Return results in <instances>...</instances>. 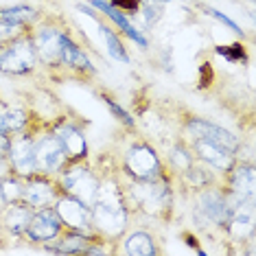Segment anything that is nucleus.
<instances>
[{"instance_id":"f257e3e1","label":"nucleus","mask_w":256,"mask_h":256,"mask_svg":"<svg viewBox=\"0 0 256 256\" xmlns=\"http://www.w3.org/2000/svg\"><path fill=\"white\" fill-rule=\"evenodd\" d=\"M98 173H101V182H98L94 202L90 204L92 228L98 236L118 243L120 236L132 226V212L125 202L123 176L118 171V164H114L112 168L101 164Z\"/></svg>"},{"instance_id":"f03ea898","label":"nucleus","mask_w":256,"mask_h":256,"mask_svg":"<svg viewBox=\"0 0 256 256\" xmlns=\"http://www.w3.org/2000/svg\"><path fill=\"white\" fill-rule=\"evenodd\" d=\"M123 188L132 217L142 214V217L160 221V224L171 221L173 206H176V178L171 171L162 178L142 180V182L123 178Z\"/></svg>"},{"instance_id":"7ed1b4c3","label":"nucleus","mask_w":256,"mask_h":256,"mask_svg":"<svg viewBox=\"0 0 256 256\" xmlns=\"http://www.w3.org/2000/svg\"><path fill=\"white\" fill-rule=\"evenodd\" d=\"M33 46H36L38 62L50 72H60V50L64 38L70 33L68 22L60 16H40L36 24L28 26Z\"/></svg>"},{"instance_id":"20e7f679","label":"nucleus","mask_w":256,"mask_h":256,"mask_svg":"<svg viewBox=\"0 0 256 256\" xmlns=\"http://www.w3.org/2000/svg\"><path fill=\"white\" fill-rule=\"evenodd\" d=\"M118 171L125 180L142 182V180L162 178L164 173H168V168L154 144L142 138H134L120 154Z\"/></svg>"},{"instance_id":"39448f33","label":"nucleus","mask_w":256,"mask_h":256,"mask_svg":"<svg viewBox=\"0 0 256 256\" xmlns=\"http://www.w3.org/2000/svg\"><path fill=\"white\" fill-rule=\"evenodd\" d=\"M55 178L62 186V193L77 197V200L88 204V206L94 202L98 182H101V173H98V168L90 162V158L66 162Z\"/></svg>"},{"instance_id":"423d86ee","label":"nucleus","mask_w":256,"mask_h":256,"mask_svg":"<svg viewBox=\"0 0 256 256\" xmlns=\"http://www.w3.org/2000/svg\"><path fill=\"white\" fill-rule=\"evenodd\" d=\"M40 62L28 28L18 38L0 44V74L2 77H26L38 70Z\"/></svg>"},{"instance_id":"0eeeda50","label":"nucleus","mask_w":256,"mask_h":256,"mask_svg":"<svg viewBox=\"0 0 256 256\" xmlns=\"http://www.w3.org/2000/svg\"><path fill=\"white\" fill-rule=\"evenodd\" d=\"M190 197H193V217L197 224L202 228H217L224 232L232 214V206L224 193V188L219 184H214L208 186V188L197 190Z\"/></svg>"},{"instance_id":"6e6552de","label":"nucleus","mask_w":256,"mask_h":256,"mask_svg":"<svg viewBox=\"0 0 256 256\" xmlns=\"http://www.w3.org/2000/svg\"><path fill=\"white\" fill-rule=\"evenodd\" d=\"M180 125H182V138L184 140L202 138V140H210L214 144H219V147L232 151V154L241 151V144H243L241 138L234 136V134H232L230 130H226V127H221L217 123H212V120L204 118V116L188 114V116H184V118L180 120Z\"/></svg>"},{"instance_id":"1a4fd4ad","label":"nucleus","mask_w":256,"mask_h":256,"mask_svg":"<svg viewBox=\"0 0 256 256\" xmlns=\"http://www.w3.org/2000/svg\"><path fill=\"white\" fill-rule=\"evenodd\" d=\"M219 186L224 188V193L228 197L232 208H234L241 200H246V197H254V193H256V166H254V162L236 158L234 164L219 178Z\"/></svg>"},{"instance_id":"9d476101","label":"nucleus","mask_w":256,"mask_h":256,"mask_svg":"<svg viewBox=\"0 0 256 256\" xmlns=\"http://www.w3.org/2000/svg\"><path fill=\"white\" fill-rule=\"evenodd\" d=\"M40 120H36L26 132L14 134L9 142L7 160L11 164V171L20 178H28L33 173H38L36 166V134L40 130Z\"/></svg>"},{"instance_id":"9b49d317","label":"nucleus","mask_w":256,"mask_h":256,"mask_svg":"<svg viewBox=\"0 0 256 256\" xmlns=\"http://www.w3.org/2000/svg\"><path fill=\"white\" fill-rule=\"evenodd\" d=\"M68 162L66 154H64L62 142L57 140V136L50 132V125H40L36 134V166L38 173L44 176H57Z\"/></svg>"},{"instance_id":"f8f14e48","label":"nucleus","mask_w":256,"mask_h":256,"mask_svg":"<svg viewBox=\"0 0 256 256\" xmlns=\"http://www.w3.org/2000/svg\"><path fill=\"white\" fill-rule=\"evenodd\" d=\"M224 234L230 243H248L256 236V202L254 197H246L232 208V214L224 228Z\"/></svg>"},{"instance_id":"ddd939ff","label":"nucleus","mask_w":256,"mask_h":256,"mask_svg":"<svg viewBox=\"0 0 256 256\" xmlns=\"http://www.w3.org/2000/svg\"><path fill=\"white\" fill-rule=\"evenodd\" d=\"M57 217L62 219L64 228L66 230H77V232H88V234H96L92 228V210L88 204H84L81 200L72 195L62 193L57 197V202L53 204Z\"/></svg>"},{"instance_id":"4468645a","label":"nucleus","mask_w":256,"mask_h":256,"mask_svg":"<svg viewBox=\"0 0 256 256\" xmlns=\"http://www.w3.org/2000/svg\"><path fill=\"white\" fill-rule=\"evenodd\" d=\"M62 230H64V224H62V219L57 217V212H55L53 206L38 208V210H33V214H31V221H28L22 241L42 248L44 243L53 241V238L60 234Z\"/></svg>"},{"instance_id":"2eb2a0df","label":"nucleus","mask_w":256,"mask_h":256,"mask_svg":"<svg viewBox=\"0 0 256 256\" xmlns=\"http://www.w3.org/2000/svg\"><path fill=\"white\" fill-rule=\"evenodd\" d=\"M60 195H62V186L55 176L33 173V176L24 178V195H22V202L28 204L33 210L53 206Z\"/></svg>"},{"instance_id":"dca6fc26","label":"nucleus","mask_w":256,"mask_h":256,"mask_svg":"<svg viewBox=\"0 0 256 256\" xmlns=\"http://www.w3.org/2000/svg\"><path fill=\"white\" fill-rule=\"evenodd\" d=\"M60 70L64 72H70L74 77H94L96 74V68L92 60L88 57L84 48H81V44L74 40L72 31L68 33L66 38H64L62 42V50H60Z\"/></svg>"},{"instance_id":"f3484780","label":"nucleus","mask_w":256,"mask_h":256,"mask_svg":"<svg viewBox=\"0 0 256 256\" xmlns=\"http://www.w3.org/2000/svg\"><path fill=\"white\" fill-rule=\"evenodd\" d=\"M50 132H53L57 136V140L62 142L68 162L88 158V140H86V134L79 123H74L70 118H60L50 125Z\"/></svg>"},{"instance_id":"a211bd4d","label":"nucleus","mask_w":256,"mask_h":256,"mask_svg":"<svg viewBox=\"0 0 256 256\" xmlns=\"http://www.w3.org/2000/svg\"><path fill=\"white\" fill-rule=\"evenodd\" d=\"M190 144V149H193V156L197 160H202L204 164H208L210 168L219 173V176H224L228 168L236 162V154H232V151L219 147V144H214L210 140H202V138H195V140H186Z\"/></svg>"},{"instance_id":"6ab92c4d","label":"nucleus","mask_w":256,"mask_h":256,"mask_svg":"<svg viewBox=\"0 0 256 256\" xmlns=\"http://www.w3.org/2000/svg\"><path fill=\"white\" fill-rule=\"evenodd\" d=\"M123 241V254L127 256H158L162 254L160 238L147 228H127L120 236Z\"/></svg>"},{"instance_id":"aec40b11","label":"nucleus","mask_w":256,"mask_h":256,"mask_svg":"<svg viewBox=\"0 0 256 256\" xmlns=\"http://www.w3.org/2000/svg\"><path fill=\"white\" fill-rule=\"evenodd\" d=\"M98 234H88V232L66 230L64 228L50 243H44L42 250L48 254H70V256H84L86 248L94 241Z\"/></svg>"},{"instance_id":"412c9836","label":"nucleus","mask_w":256,"mask_h":256,"mask_svg":"<svg viewBox=\"0 0 256 256\" xmlns=\"http://www.w3.org/2000/svg\"><path fill=\"white\" fill-rule=\"evenodd\" d=\"M88 4H90L92 9H96L98 14L103 16V18H108L110 22H112V26H114V28H118V31L123 33L125 38H130L132 42H136L138 46H140V48H149L147 38H144L142 33L132 24L130 18H127L125 14H120L118 9H114L112 4L108 2V0H88Z\"/></svg>"},{"instance_id":"4be33fe9","label":"nucleus","mask_w":256,"mask_h":256,"mask_svg":"<svg viewBox=\"0 0 256 256\" xmlns=\"http://www.w3.org/2000/svg\"><path fill=\"white\" fill-rule=\"evenodd\" d=\"M31 214H33V208L24 202H14V204L2 206V210H0V224H2V228L11 241L14 238L22 241L28 221H31Z\"/></svg>"},{"instance_id":"5701e85b","label":"nucleus","mask_w":256,"mask_h":256,"mask_svg":"<svg viewBox=\"0 0 256 256\" xmlns=\"http://www.w3.org/2000/svg\"><path fill=\"white\" fill-rule=\"evenodd\" d=\"M219 178L221 176L214 171V168H210L208 164H204L202 160L195 158V162L186 168L184 173L176 176V182L182 186L184 190H188V193L193 195V193H197V190H202V188H208V186L219 184Z\"/></svg>"},{"instance_id":"b1692460","label":"nucleus","mask_w":256,"mask_h":256,"mask_svg":"<svg viewBox=\"0 0 256 256\" xmlns=\"http://www.w3.org/2000/svg\"><path fill=\"white\" fill-rule=\"evenodd\" d=\"M77 7H79L81 11H86V14H88L90 18H94V20H96L98 31H101V33H103V38H106V44H108L110 55H112L116 62H120V64H130V53H127L125 42H123V38H120V33L116 31L112 24L103 22V18L98 16V11H96V9H92L88 2H86V4H84V2H79Z\"/></svg>"},{"instance_id":"393cba45","label":"nucleus","mask_w":256,"mask_h":256,"mask_svg":"<svg viewBox=\"0 0 256 256\" xmlns=\"http://www.w3.org/2000/svg\"><path fill=\"white\" fill-rule=\"evenodd\" d=\"M193 162H195L193 149H190V144L186 142L182 136H180L178 140L166 149V160H164V164H166L168 171L173 173V178L180 176V173H184L186 168L193 164Z\"/></svg>"},{"instance_id":"a878e982","label":"nucleus","mask_w":256,"mask_h":256,"mask_svg":"<svg viewBox=\"0 0 256 256\" xmlns=\"http://www.w3.org/2000/svg\"><path fill=\"white\" fill-rule=\"evenodd\" d=\"M33 123H36V118H33V114L24 108H9V110L0 112V132L9 134V136L26 132Z\"/></svg>"},{"instance_id":"bb28decb","label":"nucleus","mask_w":256,"mask_h":256,"mask_svg":"<svg viewBox=\"0 0 256 256\" xmlns=\"http://www.w3.org/2000/svg\"><path fill=\"white\" fill-rule=\"evenodd\" d=\"M40 11L28 4H16V7H0V20L16 26H31L40 20Z\"/></svg>"},{"instance_id":"cd10ccee","label":"nucleus","mask_w":256,"mask_h":256,"mask_svg":"<svg viewBox=\"0 0 256 256\" xmlns=\"http://www.w3.org/2000/svg\"><path fill=\"white\" fill-rule=\"evenodd\" d=\"M24 195V178L16 176V173H7L4 178H0V197L2 204H14V202H22Z\"/></svg>"},{"instance_id":"c85d7f7f","label":"nucleus","mask_w":256,"mask_h":256,"mask_svg":"<svg viewBox=\"0 0 256 256\" xmlns=\"http://www.w3.org/2000/svg\"><path fill=\"white\" fill-rule=\"evenodd\" d=\"M138 14L142 16L144 26L154 28L162 20V16H164V2H160V0H142Z\"/></svg>"},{"instance_id":"c756f323","label":"nucleus","mask_w":256,"mask_h":256,"mask_svg":"<svg viewBox=\"0 0 256 256\" xmlns=\"http://www.w3.org/2000/svg\"><path fill=\"white\" fill-rule=\"evenodd\" d=\"M101 101L108 106V110L112 112V116H114L116 120H118V123H123L130 132H136V120L132 118V114L127 112L125 108H120V106H118V101H116L114 96H110L108 92H101Z\"/></svg>"},{"instance_id":"7c9ffc66","label":"nucleus","mask_w":256,"mask_h":256,"mask_svg":"<svg viewBox=\"0 0 256 256\" xmlns=\"http://www.w3.org/2000/svg\"><path fill=\"white\" fill-rule=\"evenodd\" d=\"M217 53L230 64H246L248 62V50L243 44H230V46H219Z\"/></svg>"},{"instance_id":"2f4dec72","label":"nucleus","mask_w":256,"mask_h":256,"mask_svg":"<svg viewBox=\"0 0 256 256\" xmlns=\"http://www.w3.org/2000/svg\"><path fill=\"white\" fill-rule=\"evenodd\" d=\"M204 14H208V16H210V18H214V20H219L221 22V24H226V26H228V28H232V31H234L236 33V36H243V31H241V26H238L236 24V22L234 20H230L228 18V16H224V14H221V11H217V9H212V7H206V4H204Z\"/></svg>"},{"instance_id":"473e14b6","label":"nucleus","mask_w":256,"mask_h":256,"mask_svg":"<svg viewBox=\"0 0 256 256\" xmlns=\"http://www.w3.org/2000/svg\"><path fill=\"white\" fill-rule=\"evenodd\" d=\"M114 9H118L120 14L125 16H136L138 9H140V2L142 0H108Z\"/></svg>"},{"instance_id":"72a5a7b5","label":"nucleus","mask_w":256,"mask_h":256,"mask_svg":"<svg viewBox=\"0 0 256 256\" xmlns=\"http://www.w3.org/2000/svg\"><path fill=\"white\" fill-rule=\"evenodd\" d=\"M9 142H11V136H9V134H2V132H0V156H7Z\"/></svg>"},{"instance_id":"f704fd0d","label":"nucleus","mask_w":256,"mask_h":256,"mask_svg":"<svg viewBox=\"0 0 256 256\" xmlns=\"http://www.w3.org/2000/svg\"><path fill=\"white\" fill-rule=\"evenodd\" d=\"M11 241V238L7 236V232H4V228H2V224H0V250H4V246Z\"/></svg>"},{"instance_id":"c9c22d12","label":"nucleus","mask_w":256,"mask_h":256,"mask_svg":"<svg viewBox=\"0 0 256 256\" xmlns=\"http://www.w3.org/2000/svg\"><path fill=\"white\" fill-rule=\"evenodd\" d=\"M160 2H173V0H160Z\"/></svg>"},{"instance_id":"e433bc0d","label":"nucleus","mask_w":256,"mask_h":256,"mask_svg":"<svg viewBox=\"0 0 256 256\" xmlns=\"http://www.w3.org/2000/svg\"><path fill=\"white\" fill-rule=\"evenodd\" d=\"M0 103H2V98H0Z\"/></svg>"}]
</instances>
